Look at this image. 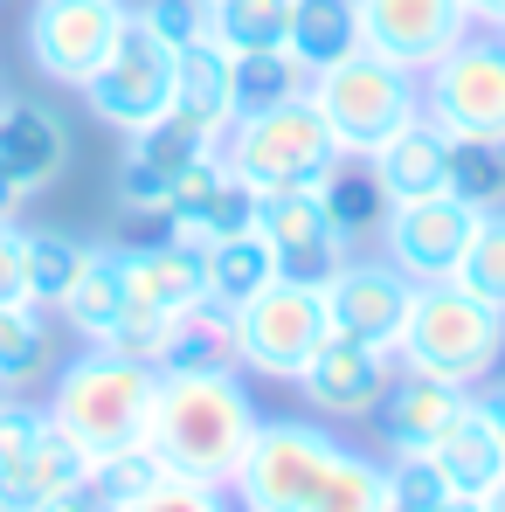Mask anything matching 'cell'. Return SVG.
<instances>
[{
    "mask_svg": "<svg viewBox=\"0 0 505 512\" xmlns=\"http://www.w3.org/2000/svg\"><path fill=\"white\" fill-rule=\"evenodd\" d=\"M256 402L250 388L236 381V367L222 374H160L153 388V423H146V443L167 457L173 478H194V485H222L236 478L243 450L256 436Z\"/></svg>",
    "mask_w": 505,
    "mask_h": 512,
    "instance_id": "6da1fadb",
    "label": "cell"
},
{
    "mask_svg": "<svg viewBox=\"0 0 505 512\" xmlns=\"http://www.w3.org/2000/svg\"><path fill=\"white\" fill-rule=\"evenodd\" d=\"M505 360V312L485 305L478 291H464L457 277L416 284L409 326L395 340V367L429 374V381H457V388H485Z\"/></svg>",
    "mask_w": 505,
    "mask_h": 512,
    "instance_id": "7a4b0ae2",
    "label": "cell"
},
{
    "mask_svg": "<svg viewBox=\"0 0 505 512\" xmlns=\"http://www.w3.org/2000/svg\"><path fill=\"white\" fill-rule=\"evenodd\" d=\"M153 388H160V367L125 360L118 346H84V353H70L56 367L42 409L70 429L90 457H104V450H125V443L146 436V423H153Z\"/></svg>",
    "mask_w": 505,
    "mask_h": 512,
    "instance_id": "3957f363",
    "label": "cell"
},
{
    "mask_svg": "<svg viewBox=\"0 0 505 512\" xmlns=\"http://www.w3.org/2000/svg\"><path fill=\"white\" fill-rule=\"evenodd\" d=\"M305 97L319 104V118H326V132L346 160H374L395 132H409L422 118V77L374 56V49H353L326 70H312Z\"/></svg>",
    "mask_w": 505,
    "mask_h": 512,
    "instance_id": "277c9868",
    "label": "cell"
},
{
    "mask_svg": "<svg viewBox=\"0 0 505 512\" xmlns=\"http://www.w3.org/2000/svg\"><path fill=\"white\" fill-rule=\"evenodd\" d=\"M333 457L339 436L326 429V416H263L229 478V499L236 512H305L319 499Z\"/></svg>",
    "mask_w": 505,
    "mask_h": 512,
    "instance_id": "5b68a950",
    "label": "cell"
},
{
    "mask_svg": "<svg viewBox=\"0 0 505 512\" xmlns=\"http://www.w3.org/2000/svg\"><path fill=\"white\" fill-rule=\"evenodd\" d=\"M422 118L457 146H505V35L471 28L422 70Z\"/></svg>",
    "mask_w": 505,
    "mask_h": 512,
    "instance_id": "8992f818",
    "label": "cell"
},
{
    "mask_svg": "<svg viewBox=\"0 0 505 512\" xmlns=\"http://www.w3.org/2000/svg\"><path fill=\"white\" fill-rule=\"evenodd\" d=\"M333 160H339V146L312 97H291V104L256 111V118H236L229 139H222V167L236 173L250 194H263V187H312V180L333 173Z\"/></svg>",
    "mask_w": 505,
    "mask_h": 512,
    "instance_id": "52a82bcc",
    "label": "cell"
},
{
    "mask_svg": "<svg viewBox=\"0 0 505 512\" xmlns=\"http://www.w3.org/2000/svg\"><path fill=\"white\" fill-rule=\"evenodd\" d=\"M90 478V450L28 395H0V512H35L49 492Z\"/></svg>",
    "mask_w": 505,
    "mask_h": 512,
    "instance_id": "ba28073f",
    "label": "cell"
},
{
    "mask_svg": "<svg viewBox=\"0 0 505 512\" xmlns=\"http://www.w3.org/2000/svg\"><path fill=\"white\" fill-rule=\"evenodd\" d=\"M229 326H236V367H250L263 381H298V367L333 333L326 326V298L312 284H291V277L263 284Z\"/></svg>",
    "mask_w": 505,
    "mask_h": 512,
    "instance_id": "9c48e42d",
    "label": "cell"
},
{
    "mask_svg": "<svg viewBox=\"0 0 505 512\" xmlns=\"http://www.w3.org/2000/svg\"><path fill=\"white\" fill-rule=\"evenodd\" d=\"M90 111L111 125V132H146V125H160L173 104V49L125 7V28H118V42H111V56L97 63V77L84 84Z\"/></svg>",
    "mask_w": 505,
    "mask_h": 512,
    "instance_id": "30bf717a",
    "label": "cell"
},
{
    "mask_svg": "<svg viewBox=\"0 0 505 512\" xmlns=\"http://www.w3.org/2000/svg\"><path fill=\"white\" fill-rule=\"evenodd\" d=\"M125 28V0H35L28 7V63L63 90H84Z\"/></svg>",
    "mask_w": 505,
    "mask_h": 512,
    "instance_id": "8fae6325",
    "label": "cell"
},
{
    "mask_svg": "<svg viewBox=\"0 0 505 512\" xmlns=\"http://www.w3.org/2000/svg\"><path fill=\"white\" fill-rule=\"evenodd\" d=\"M485 208H471L464 194H422V201H395L381 215V243H388V263L416 284H436V277H457V263L471 250V229H478Z\"/></svg>",
    "mask_w": 505,
    "mask_h": 512,
    "instance_id": "7c38bea8",
    "label": "cell"
},
{
    "mask_svg": "<svg viewBox=\"0 0 505 512\" xmlns=\"http://www.w3.org/2000/svg\"><path fill=\"white\" fill-rule=\"evenodd\" d=\"M402 367H395V353L388 346H367V340H346V333H326L319 353L298 367V395H305V409L312 416H326V423H367L374 409H381V395H388V381H395Z\"/></svg>",
    "mask_w": 505,
    "mask_h": 512,
    "instance_id": "4fadbf2b",
    "label": "cell"
},
{
    "mask_svg": "<svg viewBox=\"0 0 505 512\" xmlns=\"http://www.w3.org/2000/svg\"><path fill=\"white\" fill-rule=\"evenodd\" d=\"M353 21H360V49H374L416 77L478 28L464 0H353Z\"/></svg>",
    "mask_w": 505,
    "mask_h": 512,
    "instance_id": "5bb4252c",
    "label": "cell"
},
{
    "mask_svg": "<svg viewBox=\"0 0 505 512\" xmlns=\"http://www.w3.org/2000/svg\"><path fill=\"white\" fill-rule=\"evenodd\" d=\"M319 298H326L333 333L395 353L402 326H409V305H416V277H402L388 256H346V270L333 284H319Z\"/></svg>",
    "mask_w": 505,
    "mask_h": 512,
    "instance_id": "9a60e30c",
    "label": "cell"
},
{
    "mask_svg": "<svg viewBox=\"0 0 505 512\" xmlns=\"http://www.w3.org/2000/svg\"><path fill=\"white\" fill-rule=\"evenodd\" d=\"M167 222H173V243L208 250V243H222V236L250 229V187L222 167V153H201L194 167L173 180Z\"/></svg>",
    "mask_w": 505,
    "mask_h": 512,
    "instance_id": "2e32d148",
    "label": "cell"
},
{
    "mask_svg": "<svg viewBox=\"0 0 505 512\" xmlns=\"http://www.w3.org/2000/svg\"><path fill=\"white\" fill-rule=\"evenodd\" d=\"M464 409H478V388H457V381H429V374H395L388 381V395H381V409H374V423H381V443H388V457H402V450H429L443 429L457 423Z\"/></svg>",
    "mask_w": 505,
    "mask_h": 512,
    "instance_id": "e0dca14e",
    "label": "cell"
},
{
    "mask_svg": "<svg viewBox=\"0 0 505 512\" xmlns=\"http://www.w3.org/2000/svg\"><path fill=\"white\" fill-rule=\"evenodd\" d=\"M167 118H180L187 132H201L208 146L229 139V125H236V111H229V49H222L215 35H201L194 49L173 56V104H167Z\"/></svg>",
    "mask_w": 505,
    "mask_h": 512,
    "instance_id": "ac0fdd59",
    "label": "cell"
},
{
    "mask_svg": "<svg viewBox=\"0 0 505 512\" xmlns=\"http://www.w3.org/2000/svg\"><path fill=\"white\" fill-rule=\"evenodd\" d=\"M70 160V139H63V125L42 111V104H28V97H0V173L21 187V194H42L56 173Z\"/></svg>",
    "mask_w": 505,
    "mask_h": 512,
    "instance_id": "d6986e66",
    "label": "cell"
},
{
    "mask_svg": "<svg viewBox=\"0 0 505 512\" xmlns=\"http://www.w3.org/2000/svg\"><path fill=\"white\" fill-rule=\"evenodd\" d=\"M118 284L132 305H153V312H194L201 305V250L187 243H139V250H118Z\"/></svg>",
    "mask_w": 505,
    "mask_h": 512,
    "instance_id": "ffe728a7",
    "label": "cell"
},
{
    "mask_svg": "<svg viewBox=\"0 0 505 512\" xmlns=\"http://www.w3.org/2000/svg\"><path fill=\"white\" fill-rule=\"evenodd\" d=\"M263 284H277V243L270 236L236 229V236L201 250V305H215L222 319H236Z\"/></svg>",
    "mask_w": 505,
    "mask_h": 512,
    "instance_id": "44dd1931",
    "label": "cell"
},
{
    "mask_svg": "<svg viewBox=\"0 0 505 512\" xmlns=\"http://www.w3.org/2000/svg\"><path fill=\"white\" fill-rule=\"evenodd\" d=\"M450 146L457 139H443L429 118H416L409 132H395L367 167L381 180V194H388V208L395 201H422V194H450Z\"/></svg>",
    "mask_w": 505,
    "mask_h": 512,
    "instance_id": "7402d4cb",
    "label": "cell"
},
{
    "mask_svg": "<svg viewBox=\"0 0 505 512\" xmlns=\"http://www.w3.org/2000/svg\"><path fill=\"white\" fill-rule=\"evenodd\" d=\"M422 457L436 464V478H443L457 499H478V492L505 471V443H499V429L485 423V409H464Z\"/></svg>",
    "mask_w": 505,
    "mask_h": 512,
    "instance_id": "603a6c76",
    "label": "cell"
},
{
    "mask_svg": "<svg viewBox=\"0 0 505 512\" xmlns=\"http://www.w3.org/2000/svg\"><path fill=\"white\" fill-rule=\"evenodd\" d=\"M42 374H56L49 312L28 305V298H7V305H0V388H7V395H28Z\"/></svg>",
    "mask_w": 505,
    "mask_h": 512,
    "instance_id": "cb8c5ba5",
    "label": "cell"
},
{
    "mask_svg": "<svg viewBox=\"0 0 505 512\" xmlns=\"http://www.w3.org/2000/svg\"><path fill=\"white\" fill-rule=\"evenodd\" d=\"M63 319H70V333L90 346H104V333L118 326V312H125V284H118V250L111 243H90L84 270H77V284L63 291V305H56Z\"/></svg>",
    "mask_w": 505,
    "mask_h": 512,
    "instance_id": "d4e9b609",
    "label": "cell"
},
{
    "mask_svg": "<svg viewBox=\"0 0 505 512\" xmlns=\"http://www.w3.org/2000/svg\"><path fill=\"white\" fill-rule=\"evenodd\" d=\"M305 84H312V70L291 49H243V56H229V111L236 118L291 104V97H305Z\"/></svg>",
    "mask_w": 505,
    "mask_h": 512,
    "instance_id": "484cf974",
    "label": "cell"
},
{
    "mask_svg": "<svg viewBox=\"0 0 505 512\" xmlns=\"http://www.w3.org/2000/svg\"><path fill=\"white\" fill-rule=\"evenodd\" d=\"M84 256H90V243L63 236V229H28V243H21V298L42 305V312H56L63 291L77 284Z\"/></svg>",
    "mask_w": 505,
    "mask_h": 512,
    "instance_id": "4316f807",
    "label": "cell"
},
{
    "mask_svg": "<svg viewBox=\"0 0 505 512\" xmlns=\"http://www.w3.org/2000/svg\"><path fill=\"white\" fill-rule=\"evenodd\" d=\"M319 201H326V222H333L346 243L367 236V229H381V215H388V194H381L374 167H367V160H346V153H339L333 173L319 180Z\"/></svg>",
    "mask_w": 505,
    "mask_h": 512,
    "instance_id": "83f0119b",
    "label": "cell"
},
{
    "mask_svg": "<svg viewBox=\"0 0 505 512\" xmlns=\"http://www.w3.org/2000/svg\"><path fill=\"white\" fill-rule=\"evenodd\" d=\"M236 367V326L215 312V305H194L173 319V346L160 360V374H222Z\"/></svg>",
    "mask_w": 505,
    "mask_h": 512,
    "instance_id": "f1b7e54d",
    "label": "cell"
},
{
    "mask_svg": "<svg viewBox=\"0 0 505 512\" xmlns=\"http://www.w3.org/2000/svg\"><path fill=\"white\" fill-rule=\"evenodd\" d=\"M360 49V21H353V0H298L291 14V56L305 70H326L339 56Z\"/></svg>",
    "mask_w": 505,
    "mask_h": 512,
    "instance_id": "f546056e",
    "label": "cell"
},
{
    "mask_svg": "<svg viewBox=\"0 0 505 512\" xmlns=\"http://www.w3.org/2000/svg\"><path fill=\"white\" fill-rule=\"evenodd\" d=\"M291 14H298V0H222L208 14V35L229 56H243V49H291Z\"/></svg>",
    "mask_w": 505,
    "mask_h": 512,
    "instance_id": "4dcf8cb0",
    "label": "cell"
},
{
    "mask_svg": "<svg viewBox=\"0 0 505 512\" xmlns=\"http://www.w3.org/2000/svg\"><path fill=\"white\" fill-rule=\"evenodd\" d=\"M250 229L270 236L277 250H291V243L333 229V222H326V201H319V180H312V187H263V194H250Z\"/></svg>",
    "mask_w": 505,
    "mask_h": 512,
    "instance_id": "1f68e13d",
    "label": "cell"
},
{
    "mask_svg": "<svg viewBox=\"0 0 505 512\" xmlns=\"http://www.w3.org/2000/svg\"><path fill=\"white\" fill-rule=\"evenodd\" d=\"M388 506H395L388 464H381V457H360V450H339L326 485H319V499L305 512H388Z\"/></svg>",
    "mask_w": 505,
    "mask_h": 512,
    "instance_id": "d6a6232c",
    "label": "cell"
},
{
    "mask_svg": "<svg viewBox=\"0 0 505 512\" xmlns=\"http://www.w3.org/2000/svg\"><path fill=\"white\" fill-rule=\"evenodd\" d=\"M160 478H173L167 457L139 436V443H125V450H104V457H90V485L104 492V499H118V506H132L139 492H153Z\"/></svg>",
    "mask_w": 505,
    "mask_h": 512,
    "instance_id": "836d02e7",
    "label": "cell"
},
{
    "mask_svg": "<svg viewBox=\"0 0 505 512\" xmlns=\"http://www.w3.org/2000/svg\"><path fill=\"white\" fill-rule=\"evenodd\" d=\"M457 284L478 291L485 305H499V312H505V201L478 215L471 250H464V263H457Z\"/></svg>",
    "mask_w": 505,
    "mask_h": 512,
    "instance_id": "e575fe53",
    "label": "cell"
},
{
    "mask_svg": "<svg viewBox=\"0 0 505 512\" xmlns=\"http://www.w3.org/2000/svg\"><path fill=\"white\" fill-rule=\"evenodd\" d=\"M173 319H180V312H153V305H132V298H125V312H118V326L104 333V346H118L125 360L160 367L167 346H173Z\"/></svg>",
    "mask_w": 505,
    "mask_h": 512,
    "instance_id": "d590c367",
    "label": "cell"
},
{
    "mask_svg": "<svg viewBox=\"0 0 505 512\" xmlns=\"http://www.w3.org/2000/svg\"><path fill=\"white\" fill-rule=\"evenodd\" d=\"M450 194H464L471 208H499L505 201V146H450Z\"/></svg>",
    "mask_w": 505,
    "mask_h": 512,
    "instance_id": "8d00e7d4",
    "label": "cell"
},
{
    "mask_svg": "<svg viewBox=\"0 0 505 512\" xmlns=\"http://www.w3.org/2000/svg\"><path fill=\"white\" fill-rule=\"evenodd\" d=\"M346 256L353 243L339 236V229H319V236H305V243H291V250H277V277H291V284H333L339 270H346Z\"/></svg>",
    "mask_w": 505,
    "mask_h": 512,
    "instance_id": "74e56055",
    "label": "cell"
},
{
    "mask_svg": "<svg viewBox=\"0 0 505 512\" xmlns=\"http://www.w3.org/2000/svg\"><path fill=\"white\" fill-rule=\"evenodd\" d=\"M132 14L167 42L173 56H180V49H194V42L208 35V7H201V0H139Z\"/></svg>",
    "mask_w": 505,
    "mask_h": 512,
    "instance_id": "f35d334b",
    "label": "cell"
},
{
    "mask_svg": "<svg viewBox=\"0 0 505 512\" xmlns=\"http://www.w3.org/2000/svg\"><path fill=\"white\" fill-rule=\"evenodd\" d=\"M118 512H236V499L222 485H194V478H160L153 492H139Z\"/></svg>",
    "mask_w": 505,
    "mask_h": 512,
    "instance_id": "ab89813d",
    "label": "cell"
},
{
    "mask_svg": "<svg viewBox=\"0 0 505 512\" xmlns=\"http://www.w3.org/2000/svg\"><path fill=\"white\" fill-rule=\"evenodd\" d=\"M35 512H118V499H104L90 478H77V485H63V492H49Z\"/></svg>",
    "mask_w": 505,
    "mask_h": 512,
    "instance_id": "60d3db41",
    "label": "cell"
},
{
    "mask_svg": "<svg viewBox=\"0 0 505 512\" xmlns=\"http://www.w3.org/2000/svg\"><path fill=\"white\" fill-rule=\"evenodd\" d=\"M21 243H28V229L0 222V305L21 298Z\"/></svg>",
    "mask_w": 505,
    "mask_h": 512,
    "instance_id": "b9f144b4",
    "label": "cell"
},
{
    "mask_svg": "<svg viewBox=\"0 0 505 512\" xmlns=\"http://www.w3.org/2000/svg\"><path fill=\"white\" fill-rule=\"evenodd\" d=\"M478 409H485V423L499 429V443H505V381H485L478 388Z\"/></svg>",
    "mask_w": 505,
    "mask_h": 512,
    "instance_id": "7bdbcfd3",
    "label": "cell"
},
{
    "mask_svg": "<svg viewBox=\"0 0 505 512\" xmlns=\"http://www.w3.org/2000/svg\"><path fill=\"white\" fill-rule=\"evenodd\" d=\"M478 28H505V0H464Z\"/></svg>",
    "mask_w": 505,
    "mask_h": 512,
    "instance_id": "ee69618b",
    "label": "cell"
},
{
    "mask_svg": "<svg viewBox=\"0 0 505 512\" xmlns=\"http://www.w3.org/2000/svg\"><path fill=\"white\" fill-rule=\"evenodd\" d=\"M21 201H28V194H21V187L0 173V222H14V208H21Z\"/></svg>",
    "mask_w": 505,
    "mask_h": 512,
    "instance_id": "f6af8a7d",
    "label": "cell"
},
{
    "mask_svg": "<svg viewBox=\"0 0 505 512\" xmlns=\"http://www.w3.org/2000/svg\"><path fill=\"white\" fill-rule=\"evenodd\" d=\"M478 512H505V471L485 485V492H478Z\"/></svg>",
    "mask_w": 505,
    "mask_h": 512,
    "instance_id": "bcb514c9",
    "label": "cell"
},
{
    "mask_svg": "<svg viewBox=\"0 0 505 512\" xmlns=\"http://www.w3.org/2000/svg\"><path fill=\"white\" fill-rule=\"evenodd\" d=\"M422 512H478V499H457V492H443L436 506H422Z\"/></svg>",
    "mask_w": 505,
    "mask_h": 512,
    "instance_id": "7dc6e473",
    "label": "cell"
},
{
    "mask_svg": "<svg viewBox=\"0 0 505 512\" xmlns=\"http://www.w3.org/2000/svg\"><path fill=\"white\" fill-rule=\"evenodd\" d=\"M201 7H208V14H215V7H222V0H201Z\"/></svg>",
    "mask_w": 505,
    "mask_h": 512,
    "instance_id": "c3c4849f",
    "label": "cell"
},
{
    "mask_svg": "<svg viewBox=\"0 0 505 512\" xmlns=\"http://www.w3.org/2000/svg\"><path fill=\"white\" fill-rule=\"evenodd\" d=\"M388 512H409V506H388Z\"/></svg>",
    "mask_w": 505,
    "mask_h": 512,
    "instance_id": "681fc988",
    "label": "cell"
},
{
    "mask_svg": "<svg viewBox=\"0 0 505 512\" xmlns=\"http://www.w3.org/2000/svg\"><path fill=\"white\" fill-rule=\"evenodd\" d=\"M0 395H7V388H0Z\"/></svg>",
    "mask_w": 505,
    "mask_h": 512,
    "instance_id": "f907efd6",
    "label": "cell"
},
{
    "mask_svg": "<svg viewBox=\"0 0 505 512\" xmlns=\"http://www.w3.org/2000/svg\"><path fill=\"white\" fill-rule=\"evenodd\" d=\"M499 35H505V28H499Z\"/></svg>",
    "mask_w": 505,
    "mask_h": 512,
    "instance_id": "816d5d0a",
    "label": "cell"
}]
</instances>
